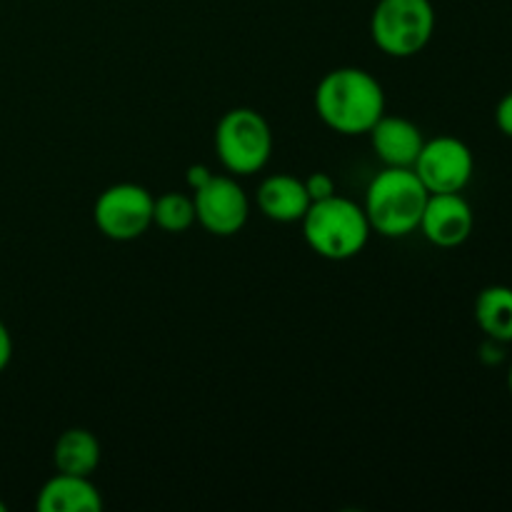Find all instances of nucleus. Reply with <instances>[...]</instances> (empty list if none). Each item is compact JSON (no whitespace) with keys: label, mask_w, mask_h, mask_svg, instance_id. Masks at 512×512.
Instances as JSON below:
<instances>
[{"label":"nucleus","mask_w":512,"mask_h":512,"mask_svg":"<svg viewBox=\"0 0 512 512\" xmlns=\"http://www.w3.org/2000/svg\"><path fill=\"white\" fill-rule=\"evenodd\" d=\"M35 508L40 512H100L103 495H100L98 485L85 475L55 473L38 490Z\"/></svg>","instance_id":"12"},{"label":"nucleus","mask_w":512,"mask_h":512,"mask_svg":"<svg viewBox=\"0 0 512 512\" xmlns=\"http://www.w3.org/2000/svg\"><path fill=\"white\" fill-rule=\"evenodd\" d=\"M480 358H483L485 363H500V360L505 358V355H503V343H498V340H490L488 338V343H485L483 348H480Z\"/></svg>","instance_id":"20"},{"label":"nucleus","mask_w":512,"mask_h":512,"mask_svg":"<svg viewBox=\"0 0 512 512\" xmlns=\"http://www.w3.org/2000/svg\"><path fill=\"white\" fill-rule=\"evenodd\" d=\"M155 198L138 183L108 185L93 205V220L100 233L115 243H130L153 225Z\"/></svg>","instance_id":"6"},{"label":"nucleus","mask_w":512,"mask_h":512,"mask_svg":"<svg viewBox=\"0 0 512 512\" xmlns=\"http://www.w3.org/2000/svg\"><path fill=\"white\" fill-rule=\"evenodd\" d=\"M215 153L230 175H253L273 155V130L255 108H233L215 125Z\"/></svg>","instance_id":"5"},{"label":"nucleus","mask_w":512,"mask_h":512,"mask_svg":"<svg viewBox=\"0 0 512 512\" xmlns=\"http://www.w3.org/2000/svg\"><path fill=\"white\" fill-rule=\"evenodd\" d=\"M213 175L215 173L208 168V165L195 163V165H190L188 173H185V183H188L190 190H198V188H203V185L208 183V180L213 178Z\"/></svg>","instance_id":"18"},{"label":"nucleus","mask_w":512,"mask_h":512,"mask_svg":"<svg viewBox=\"0 0 512 512\" xmlns=\"http://www.w3.org/2000/svg\"><path fill=\"white\" fill-rule=\"evenodd\" d=\"M258 210L273 223H300L310 208V195L305 190V180L290 173H273L260 183L255 193Z\"/></svg>","instance_id":"11"},{"label":"nucleus","mask_w":512,"mask_h":512,"mask_svg":"<svg viewBox=\"0 0 512 512\" xmlns=\"http://www.w3.org/2000/svg\"><path fill=\"white\" fill-rule=\"evenodd\" d=\"M0 512H5V503H3V500H0Z\"/></svg>","instance_id":"22"},{"label":"nucleus","mask_w":512,"mask_h":512,"mask_svg":"<svg viewBox=\"0 0 512 512\" xmlns=\"http://www.w3.org/2000/svg\"><path fill=\"white\" fill-rule=\"evenodd\" d=\"M435 23L430 0H375L370 38L390 58H413L428 48Z\"/></svg>","instance_id":"4"},{"label":"nucleus","mask_w":512,"mask_h":512,"mask_svg":"<svg viewBox=\"0 0 512 512\" xmlns=\"http://www.w3.org/2000/svg\"><path fill=\"white\" fill-rule=\"evenodd\" d=\"M428 188L413 168H383L365 190L363 210L373 233L405 238L415 233L428 203Z\"/></svg>","instance_id":"2"},{"label":"nucleus","mask_w":512,"mask_h":512,"mask_svg":"<svg viewBox=\"0 0 512 512\" xmlns=\"http://www.w3.org/2000/svg\"><path fill=\"white\" fill-rule=\"evenodd\" d=\"M300 225H303V238L308 248L320 258L335 260V263L363 253L373 233L363 205L338 193L310 203Z\"/></svg>","instance_id":"3"},{"label":"nucleus","mask_w":512,"mask_h":512,"mask_svg":"<svg viewBox=\"0 0 512 512\" xmlns=\"http://www.w3.org/2000/svg\"><path fill=\"white\" fill-rule=\"evenodd\" d=\"M508 388H510V393H512V363H510V370H508Z\"/></svg>","instance_id":"21"},{"label":"nucleus","mask_w":512,"mask_h":512,"mask_svg":"<svg viewBox=\"0 0 512 512\" xmlns=\"http://www.w3.org/2000/svg\"><path fill=\"white\" fill-rule=\"evenodd\" d=\"M413 170L428 193H463L475 173L473 150L455 135H438L425 140Z\"/></svg>","instance_id":"7"},{"label":"nucleus","mask_w":512,"mask_h":512,"mask_svg":"<svg viewBox=\"0 0 512 512\" xmlns=\"http://www.w3.org/2000/svg\"><path fill=\"white\" fill-rule=\"evenodd\" d=\"M370 145L385 168H413L423 150V130L403 115L385 113L370 128Z\"/></svg>","instance_id":"10"},{"label":"nucleus","mask_w":512,"mask_h":512,"mask_svg":"<svg viewBox=\"0 0 512 512\" xmlns=\"http://www.w3.org/2000/svg\"><path fill=\"white\" fill-rule=\"evenodd\" d=\"M495 125L505 138H512V90L500 98L498 108H495Z\"/></svg>","instance_id":"17"},{"label":"nucleus","mask_w":512,"mask_h":512,"mask_svg":"<svg viewBox=\"0 0 512 512\" xmlns=\"http://www.w3.org/2000/svg\"><path fill=\"white\" fill-rule=\"evenodd\" d=\"M10 360H13V338H10V330L0 320V373H5Z\"/></svg>","instance_id":"19"},{"label":"nucleus","mask_w":512,"mask_h":512,"mask_svg":"<svg viewBox=\"0 0 512 512\" xmlns=\"http://www.w3.org/2000/svg\"><path fill=\"white\" fill-rule=\"evenodd\" d=\"M315 113L340 135H365L385 115V90L365 68L343 65L320 78Z\"/></svg>","instance_id":"1"},{"label":"nucleus","mask_w":512,"mask_h":512,"mask_svg":"<svg viewBox=\"0 0 512 512\" xmlns=\"http://www.w3.org/2000/svg\"><path fill=\"white\" fill-rule=\"evenodd\" d=\"M475 323L485 338L498 343H512V288L488 285L475 298Z\"/></svg>","instance_id":"14"},{"label":"nucleus","mask_w":512,"mask_h":512,"mask_svg":"<svg viewBox=\"0 0 512 512\" xmlns=\"http://www.w3.org/2000/svg\"><path fill=\"white\" fill-rule=\"evenodd\" d=\"M335 188H338V185H335V178L333 175L323 173V170H318V173H310L308 178H305V190H308V195L313 203L335 195Z\"/></svg>","instance_id":"16"},{"label":"nucleus","mask_w":512,"mask_h":512,"mask_svg":"<svg viewBox=\"0 0 512 512\" xmlns=\"http://www.w3.org/2000/svg\"><path fill=\"white\" fill-rule=\"evenodd\" d=\"M100 440L85 428H70L60 433L53 448V463L58 473L68 475H90L100 465Z\"/></svg>","instance_id":"13"},{"label":"nucleus","mask_w":512,"mask_h":512,"mask_svg":"<svg viewBox=\"0 0 512 512\" xmlns=\"http://www.w3.org/2000/svg\"><path fill=\"white\" fill-rule=\"evenodd\" d=\"M153 225L165 233H185L195 225L193 195L163 193L153 203Z\"/></svg>","instance_id":"15"},{"label":"nucleus","mask_w":512,"mask_h":512,"mask_svg":"<svg viewBox=\"0 0 512 512\" xmlns=\"http://www.w3.org/2000/svg\"><path fill=\"white\" fill-rule=\"evenodd\" d=\"M475 228V213L460 193H430L418 230L438 248H458Z\"/></svg>","instance_id":"9"},{"label":"nucleus","mask_w":512,"mask_h":512,"mask_svg":"<svg viewBox=\"0 0 512 512\" xmlns=\"http://www.w3.org/2000/svg\"><path fill=\"white\" fill-rule=\"evenodd\" d=\"M193 203L195 223L218 238L238 235L248 223V193L233 175H213L203 188L193 190Z\"/></svg>","instance_id":"8"}]
</instances>
